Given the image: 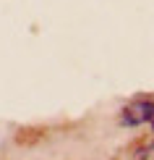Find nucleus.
<instances>
[{"label":"nucleus","mask_w":154,"mask_h":160,"mask_svg":"<svg viewBox=\"0 0 154 160\" xmlns=\"http://www.w3.org/2000/svg\"><path fill=\"white\" fill-rule=\"evenodd\" d=\"M123 123H128V126L149 123L154 131V100H136L133 105H128L125 116H123Z\"/></svg>","instance_id":"obj_1"}]
</instances>
